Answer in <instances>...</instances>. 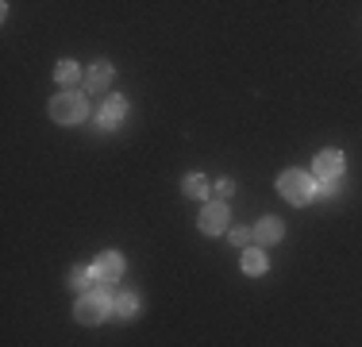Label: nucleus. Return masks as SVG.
Masks as SVG:
<instances>
[{"instance_id":"f03ea898","label":"nucleus","mask_w":362,"mask_h":347,"mask_svg":"<svg viewBox=\"0 0 362 347\" xmlns=\"http://www.w3.org/2000/svg\"><path fill=\"white\" fill-rule=\"evenodd\" d=\"M108 309H112L108 293L105 290H89L81 301H77L74 312H77V320H81V324H100V320L108 317Z\"/></svg>"},{"instance_id":"7ed1b4c3","label":"nucleus","mask_w":362,"mask_h":347,"mask_svg":"<svg viewBox=\"0 0 362 347\" xmlns=\"http://www.w3.org/2000/svg\"><path fill=\"white\" fill-rule=\"evenodd\" d=\"M50 116L58 124H81L85 120V97L81 93H62V97L50 101Z\"/></svg>"},{"instance_id":"f257e3e1","label":"nucleus","mask_w":362,"mask_h":347,"mask_svg":"<svg viewBox=\"0 0 362 347\" xmlns=\"http://www.w3.org/2000/svg\"><path fill=\"white\" fill-rule=\"evenodd\" d=\"M278 193L286 197V201H293V205H305V201H313V197H316V189H313V178H308V174L286 170L278 178Z\"/></svg>"},{"instance_id":"ddd939ff","label":"nucleus","mask_w":362,"mask_h":347,"mask_svg":"<svg viewBox=\"0 0 362 347\" xmlns=\"http://www.w3.org/2000/svg\"><path fill=\"white\" fill-rule=\"evenodd\" d=\"M243 271H247V274H262V271H266V255H262V251H247Z\"/></svg>"},{"instance_id":"9b49d317","label":"nucleus","mask_w":362,"mask_h":347,"mask_svg":"<svg viewBox=\"0 0 362 347\" xmlns=\"http://www.w3.org/2000/svg\"><path fill=\"white\" fill-rule=\"evenodd\" d=\"M135 309H139V297H135V293H119L116 297V317H135Z\"/></svg>"},{"instance_id":"dca6fc26","label":"nucleus","mask_w":362,"mask_h":347,"mask_svg":"<svg viewBox=\"0 0 362 347\" xmlns=\"http://www.w3.org/2000/svg\"><path fill=\"white\" fill-rule=\"evenodd\" d=\"M251 236H255V232H247V228H235V232H231V243H235V247H243V243H251Z\"/></svg>"},{"instance_id":"423d86ee","label":"nucleus","mask_w":362,"mask_h":347,"mask_svg":"<svg viewBox=\"0 0 362 347\" xmlns=\"http://www.w3.org/2000/svg\"><path fill=\"white\" fill-rule=\"evenodd\" d=\"M316 178H320V181H332V178H339V174H343V154L339 151H320V154H316Z\"/></svg>"},{"instance_id":"2eb2a0df","label":"nucleus","mask_w":362,"mask_h":347,"mask_svg":"<svg viewBox=\"0 0 362 347\" xmlns=\"http://www.w3.org/2000/svg\"><path fill=\"white\" fill-rule=\"evenodd\" d=\"M320 197H335L339 193V178H332V181H320V189H316Z\"/></svg>"},{"instance_id":"9d476101","label":"nucleus","mask_w":362,"mask_h":347,"mask_svg":"<svg viewBox=\"0 0 362 347\" xmlns=\"http://www.w3.org/2000/svg\"><path fill=\"white\" fill-rule=\"evenodd\" d=\"M181 189H185L189 197H209V178H201V174H189Z\"/></svg>"},{"instance_id":"6e6552de","label":"nucleus","mask_w":362,"mask_h":347,"mask_svg":"<svg viewBox=\"0 0 362 347\" xmlns=\"http://www.w3.org/2000/svg\"><path fill=\"white\" fill-rule=\"evenodd\" d=\"M108 81H112V66H108V62H97V66H89V74H85V85H89L93 93L108 89Z\"/></svg>"},{"instance_id":"39448f33","label":"nucleus","mask_w":362,"mask_h":347,"mask_svg":"<svg viewBox=\"0 0 362 347\" xmlns=\"http://www.w3.org/2000/svg\"><path fill=\"white\" fill-rule=\"evenodd\" d=\"M119 274H124V258H119L116 251H112V255H100L97 263H93V278H97V282H105V285H112Z\"/></svg>"},{"instance_id":"20e7f679","label":"nucleus","mask_w":362,"mask_h":347,"mask_svg":"<svg viewBox=\"0 0 362 347\" xmlns=\"http://www.w3.org/2000/svg\"><path fill=\"white\" fill-rule=\"evenodd\" d=\"M223 228H228V205L212 201V205L201 212V232H204V236H220Z\"/></svg>"},{"instance_id":"0eeeda50","label":"nucleus","mask_w":362,"mask_h":347,"mask_svg":"<svg viewBox=\"0 0 362 347\" xmlns=\"http://www.w3.org/2000/svg\"><path fill=\"white\" fill-rule=\"evenodd\" d=\"M124 112H127V104L119 101V97H112L105 108H100V127H105V132H112V127H119L124 124Z\"/></svg>"},{"instance_id":"1a4fd4ad","label":"nucleus","mask_w":362,"mask_h":347,"mask_svg":"<svg viewBox=\"0 0 362 347\" xmlns=\"http://www.w3.org/2000/svg\"><path fill=\"white\" fill-rule=\"evenodd\" d=\"M255 239H258V243H278V239H281V220H278V216H266V220H258Z\"/></svg>"},{"instance_id":"f8f14e48","label":"nucleus","mask_w":362,"mask_h":347,"mask_svg":"<svg viewBox=\"0 0 362 347\" xmlns=\"http://www.w3.org/2000/svg\"><path fill=\"white\" fill-rule=\"evenodd\" d=\"M54 74H58V81H62V85H74L77 77H81V66H77V62H58Z\"/></svg>"},{"instance_id":"4468645a","label":"nucleus","mask_w":362,"mask_h":347,"mask_svg":"<svg viewBox=\"0 0 362 347\" xmlns=\"http://www.w3.org/2000/svg\"><path fill=\"white\" fill-rule=\"evenodd\" d=\"M93 278V271H85V266H74V274H70V282L77 285V290H85V282Z\"/></svg>"}]
</instances>
